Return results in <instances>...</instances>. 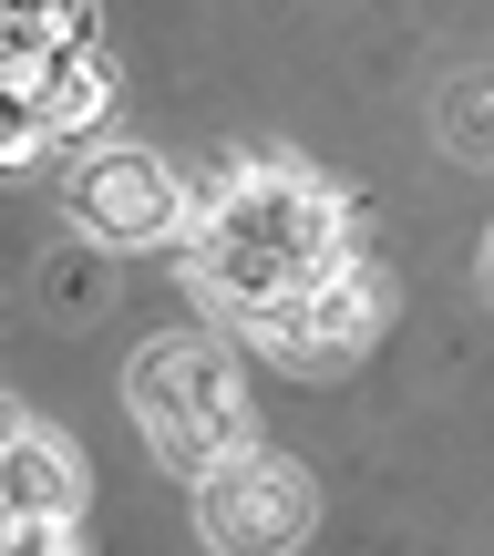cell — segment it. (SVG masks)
<instances>
[{
	"mask_svg": "<svg viewBox=\"0 0 494 556\" xmlns=\"http://www.w3.org/2000/svg\"><path fill=\"white\" fill-rule=\"evenodd\" d=\"M73 217H83V238H103V248H155V238H176L186 186L165 176L155 155L114 144V155H93V165L73 176Z\"/></svg>",
	"mask_w": 494,
	"mask_h": 556,
	"instance_id": "obj_5",
	"label": "cell"
},
{
	"mask_svg": "<svg viewBox=\"0 0 494 556\" xmlns=\"http://www.w3.org/2000/svg\"><path fill=\"white\" fill-rule=\"evenodd\" d=\"M124 392H135L144 443L165 464H186V475L217 464L227 443H248V381H238V361L217 340H155V351H135Z\"/></svg>",
	"mask_w": 494,
	"mask_h": 556,
	"instance_id": "obj_2",
	"label": "cell"
},
{
	"mask_svg": "<svg viewBox=\"0 0 494 556\" xmlns=\"http://www.w3.org/2000/svg\"><path fill=\"white\" fill-rule=\"evenodd\" d=\"M176 238H186V258H197V278L248 319L257 299H278L299 268L351 248V206L319 176H299V165H227L206 197H186Z\"/></svg>",
	"mask_w": 494,
	"mask_h": 556,
	"instance_id": "obj_1",
	"label": "cell"
},
{
	"mask_svg": "<svg viewBox=\"0 0 494 556\" xmlns=\"http://www.w3.org/2000/svg\"><path fill=\"white\" fill-rule=\"evenodd\" d=\"M11 433H21V402H11V392H0V443H11Z\"/></svg>",
	"mask_w": 494,
	"mask_h": 556,
	"instance_id": "obj_10",
	"label": "cell"
},
{
	"mask_svg": "<svg viewBox=\"0 0 494 556\" xmlns=\"http://www.w3.org/2000/svg\"><path fill=\"white\" fill-rule=\"evenodd\" d=\"M21 41H41V52H83V41H93V0H21Z\"/></svg>",
	"mask_w": 494,
	"mask_h": 556,
	"instance_id": "obj_8",
	"label": "cell"
},
{
	"mask_svg": "<svg viewBox=\"0 0 494 556\" xmlns=\"http://www.w3.org/2000/svg\"><path fill=\"white\" fill-rule=\"evenodd\" d=\"M443 144H454L464 165L484 155V83H454V103H443Z\"/></svg>",
	"mask_w": 494,
	"mask_h": 556,
	"instance_id": "obj_9",
	"label": "cell"
},
{
	"mask_svg": "<svg viewBox=\"0 0 494 556\" xmlns=\"http://www.w3.org/2000/svg\"><path fill=\"white\" fill-rule=\"evenodd\" d=\"M248 330H257V351H278V361H351L360 340L381 330V268L340 248V258L299 268L278 299H257Z\"/></svg>",
	"mask_w": 494,
	"mask_h": 556,
	"instance_id": "obj_3",
	"label": "cell"
},
{
	"mask_svg": "<svg viewBox=\"0 0 494 556\" xmlns=\"http://www.w3.org/2000/svg\"><path fill=\"white\" fill-rule=\"evenodd\" d=\"M197 526L217 546H299L309 536V475L289 454L227 443L217 464H197Z\"/></svg>",
	"mask_w": 494,
	"mask_h": 556,
	"instance_id": "obj_4",
	"label": "cell"
},
{
	"mask_svg": "<svg viewBox=\"0 0 494 556\" xmlns=\"http://www.w3.org/2000/svg\"><path fill=\"white\" fill-rule=\"evenodd\" d=\"M31 114H41V135H93V124L114 114V73H103L93 41H83V52H52V73H41Z\"/></svg>",
	"mask_w": 494,
	"mask_h": 556,
	"instance_id": "obj_7",
	"label": "cell"
},
{
	"mask_svg": "<svg viewBox=\"0 0 494 556\" xmlns=\"http://www.w3.org/2000/svg\"><path fill=\"white\" fill-rule=\"evenodd\" d=\"M0 505H11V546H62L73 536V505H83V464L62 454L52 433L21 422L0 443Z\"/></svg>",
	"mask_w": 494,
	"mask_h": 556,
	"instance_id": "obj_6",
	"label": "cell"
}]
</instances>
